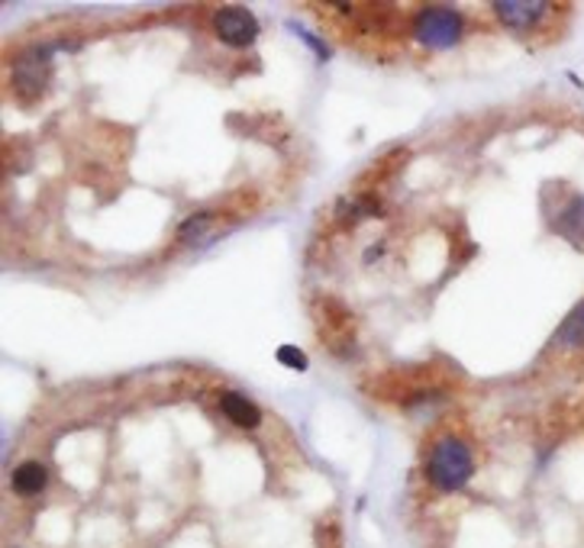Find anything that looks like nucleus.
Instances as JSON below:
<instances>
[{
    "label": "nucleus",
    "instance_id": "nucleus-1",
    "mask_svg": "<svg viewBox=\"0 0 584 548\" xmlns=\"http://www.w3.org/2000/svg\"><path fill=\"white\" fill-rule=\"evenodd\" d=\"M471 471H474V461H471V452H468V445L462 438L446 436L430 448L426 478H430V484L436 491L453 493L459 491V488H466Z\"/></svg>",
    "mask_w": 584,
    "mask_h": 548
},
{
    "label": "nucleus",
    "instance_id": "nucleus-2",
    "mask_svg": "<svg viewBox=\"0 0 584 548\" xmlns=\"http://www.w3.org/2000/svg\"><path fill=\"white\" fill-rule=\"evenodd\" d=\"M413 36L426 49H449L462 36V16L446 7H426L413 20Z\"/></svg>",
    "mask_w": 584,
    "mask_h": 548
},
{
    "label": "nucleus",
    "instance_id": "nucleus-3",
    "mask_svg": "<svg viewBox=\"0 0 584 548\" xmlns=\"http://www.w3.org/2000/svg\"><path fill=\"white\" fill-rule=\"evenodd\" d=\"M214 33L220 36V43L242 49L259 36V20L242 7H224L214 13Z\"/></svg>",
    "mask_w": 584,
    "mask_h": 548
},
{
    "label": "nucleus",
    "instance_id": "nucleus-4",
    "mask_svg": "<svg viewBox=\"0 0 584 548\" xmlns=\"http://www.w3.org/2000/svg\"><path fill=\"white\" fill-rule=\"evenodd\" d=\"M49 55H53V49H33V53L16 65V71H13V88H16L20 94L33 98V94H39V91L46 88V78H49Z\"/></svg>",
    "mask_w": 584,
    "mask_h": 548
},
{
    "label": "nucleus",
    "instance_id": "nucleus-5",
    "mask_svg": "<svg viewBox=\"0 0 584 548\" xmlns=\"http://www.w3.org/2000/svg\"><path fill=\"white\" fill-rule=\"evenodd\" d=\"M546 10H549V3H542V0H497L494 3V13L501 16V23L507 30H517V33L533 30L542 20Z\"/></svg>",
    "mask_w": 584,
    "mask_h": 548
},
{
    "label": "nucleus",
    "instance_id": "nucleus-6",
    "mask_svg": "<svg viewBox=\"0 0 584 548\" xmlns=\"http://www.w3.org/2000/svg\"><path fill=\"white\" fill-rule=\"evenodd\" d=\"M220 410H224V416L236 423L239 430H252V426H259L262 423V413H259V407L249 400V397H242V393H224L220 397Z\"/></svg>",
    "mask_w": 584,
    "mask_h": 548
},
{
    "label": "nucleus",
    "instance_id": "nucleus-7",
    "mask_svg": "<svg viewBox=\"0 0 584 548\" xmlns=\"http://www.w3.org/2000/svg\"><path fill=\"white\" fill-rule=\"evenodd\" d=\"M49 484V475L39 461H23L16 471H13V491L23 493V496H36V493L46 491Z\"/></svg>",
    "mask_w": 584,
    "mask_h": 548
},
{
    "label": "nucleus",
    "instance_id": "nucleus-8",
    "mask_svg": "<svg viewBox=\"0 0 584 548\" xmlns=\"http://www.w3.org/2000/svg\"><path fill=\"white\" fill-rule=\"evenodd\" d=\"M556 339H559V345H565V349H572V352L584 349V300L565 317V323H562Z\"/></svg>",
    "mask_w": 584,
    "mask_h": 548
},
{
    "label": "nucleus",
    "instance_id": "nucleus-9",
    "mask_svg": "<svg viewBox=\"0 0 584 548\" xmlns=\"http://www.w3.org/2000/svg\"><path fill=\"white\" fill-rule=\"evenodd\" d=\"M214 229V217L210 214H197V217L184 219L181 222V229H178V236L184 239V242H194V246H207L214 236H207Z\"/></svg>",
    "mask_w": 584,
    "mask_h": 548
},
{
    "label": "nucleus",
    "instance_id": "nucleus-10",
    "mask_svg": "<svg viewBox=\"0 0 584 548\" xmlns=\"http://www.w3.org/2000/svg\"><path fill=\"white\" fill-rule=\"evenodd\" d=\"M562 232L565 236H572V239H584V197L579 201H572V207L562 214Z\"/></svg>",
    "mask_w": 584,
    "mask_h": 548
},
{
    "label": "nucleus",
    "instance_id": "nucleus-11",
    "mask_svg": "<svg viewBox=\"0 0 584 548\" xmlns=\"http://www.w3.org/2000/svg\"><path fill=\"white\" fill-rule=\"evenodd\" d=\"M275 355H278V362H282V365H288V368H294V372H304V368H307V355H304L297 345H282Z\"/></svg>",
    "mask_w": 584,
    "mask_h": 548
},
{
    "label": "nucleus",
    "instance_id": "nucleus-12",
    "mask_svg": "<svg viewBox=\"0 0 584 548\" xmlns=\"http://www.w3.org/2000/svg\"><path fill=\"white\" fill-rule=\"evenodd\" d=\"M288 30H291V33H297V36H300V39H304V43H307V46H310V49H313V53H317V58H320V61H327V46H323V43H320V39H317V36H310V33H307V30H304V26H297V23H288Z\"/></svg>",
    "mask_w": 584,
    "mask_h": 548
}]
</instances>
